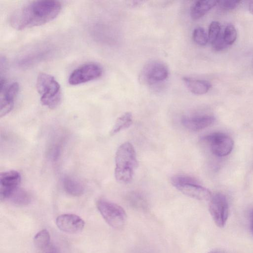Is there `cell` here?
I'll return each instance as SVG.
<instances>
[{"label":"cell","instance_id":"277c9868","mask_svg":"<svg viewBox=\"0 0 253 253\" xmlns=\"http://www.w3.org/2000/svg\"><path fill=\"white\" fill-rule=\"evenodd\" d=\"M172 185L183 194L201 201L210 200L212 196L210 191L201 186L197 180L188 175H176L171 178Z\"/></svg>","mask_w":253,"mask_h":253},{"label":"cell","instance_id":"7a4b0ae2","mask_svg":"<svg viewBox=\"0 0 253 253\" xmlns=\"http://www.w3.org/2000/svg\"><path fill=\"white\" fill-rule=\"evenodd\" d=\"M138 164L133 145L128 142L121 144L115 155L116 179L121 183H129L132 179Z\"/></svg>","mask_w":253,"mask_h":253},{"label":"cell","instance_id":"7c38bea8","mask_svg":"<svg viewBox=\"0 0 253 253\" xmlns=\"http://www.w3.org/2000/svg\"><path fill=\"white\" fill-rule=\"evenodd\" d=\"M58 228L64 232L76 234L84 229V221L80 216L74 214H63L58 216L56 219Z\"/></svg>","mask_w":253,"mask_h":253},{"label":"cell","instance_id":"f1b7e54d","mask_svg":"<svg viewBox=\"0 0 253 253\" xmlns=\"http://www.w3.org/2000/svg\"><path fill=\"white\" fill-rule=\"evenodd\" d=\"M55 253L54 252H49V253Z\"/></svg>","mask_w":253,"mask_h":253},{"label":"cell","instance_id":"484cf974","mask_svg":"<svg viewBox=\"0 0 253 253\" xmlns=\"http://www.w3.org/2000/svg\"><path fill=\"white\" fill-rule=\"evenodd\" d=\"M250 228L253 235V210L251 211L250 214Z\"/></svg>","mask_w":253,"mask_h":253},{"label":"cell","instance_id":"5b68a950","mask_svg":"<svg viewBox=\"0 0 253 253\" xmlns=\"http://www.w3.org/2000/svg\"><path fill=\"white\" fill-rule=\"evenodd\" d=\"M96 206L104 220L110 226L116 229H121L125 225L127 216L122 207L104 199L98 200Z\"/></svg>","mask_w":253,"mask_h":253},{"label":"cell","instance_id":"9a60e30c","mask_svg":"<svg viewBox=\"0 0 253 253\" xmlns=\"http://www.w3.org/2000/svg\"><path fill=\"white\" fill-rule=\"evenodd\" d=\"M217 0H198L191 6L190 15L193 19H198L217 5Z\"/></svg>","mask_w":253,"mask_h":253},{"label":"cell","instance_id":"4316f807","mask_svg":"<svg viewBox=\"0 0 253 253\" xmlns=\"http://www.w3.org/2000/svg\"><path fill=\"white\" fill-rule=\"evenodd\" d=\"M249 10L250 12L253 14V0L249 1Z\"/></svg>","mask_w":253,"mask_h":253},{"label":"cell","instance_id":"ac0fdd59","mask_svg":"<svg viewBox=\"0 0 253 253\" xmlns=\"http://www.w3.org/2000/svg\"><path fill=\"white\" fill-rule=\"evenodd\" d=\"M128 204L137 210L145 211L148 209V203L145 198L138 192L129 193L126 196Z\"/></svg>","mask_w":253,"mask_h":253},{"label":"cell","instance_id":"d6986e66","mask_svg":"<svg viewBox=\"0 0 253 253\" xmlns=\"http://www.w3.org/2000/svg\"><path fill=\"white\" fill-rule=\"evenodd\" d=\"M132 123V114L130 112L124 113L117 119L110 131V135H114L122 130L129 127Z\"/></svg>","mask_w":253,"mask_h":253},{"label":"cell","instance_id":"52a82bcc","mask_svg":"<svg viewBox=\"0 0 253 253\" xmlns=\"http://www.w3.org/2000/svg\"><path fill=\"white\" fill-rule=\"evenodd\" d=\"M0 117L1 118L12 110L19 86L17 82L8 83L6 79L0 78Z\"/></svg>","mask_w":253,"mask_h":253},{"label":"cell","instance_id":"4fadbf2b","mask_svg":"<svg viewBox=\"0 0 253 253\" xmlns=\"http://www.w3.org/2000/svg\"><path fill=\"white\" fill-rule=\"evenodd\" d=\"M214 121V117L210 115H194L183 117L181 123L186 128L197 131L209 126Z\"/></svg>","mask_w":253,"mask_h":253},{"label":"cell","instance_id":"83f0119b","mask_svg":"<svg viewBox=\"0 0 253 253\" xmlns=\"http://www.w3.org/2000/svg\"><path fill=\"white\" fill-rule=\"evenodd\" d=\"M208 253H225L224 252L219 251V250H214L211 251L210 252Z\"/></svg>","mask_w":253,"mask_h":253},{"label":"cell","instance_id":"9c48e42d","mask_svg":"<svg viewBox=\"0 0 253 253\" xmlns=\"http://www.w3.org/2000/svg\"><path fill=\"white\" fill-rule=\"evenodd\" d=\"M169 76L167 66L159 60L148 62L143 67L140 74L142 82L153 84L165 81Z\"/></svg>","mask_w":253,"mask_h":253},{"label":"cell","instance_id":"8992f818","mask_svg":"<svg viewBox=\"0 0 253 253\" xmlns=\"http://www.w3.org/2000/svg\"><path fill=\"white\" fill-rule=\"evenodd\" d=\"M102 67L95 63L84 64L74 69L68 78L72 85H77L99 78L102 75Z\"/></svg>","mask_w":253,"mask_h":253},{"label":"cell","instance_id":"ba28073f","mask_svg":"<svg viewBox=\"0 0 253 253\" xmlns=\"http://www.w3.org/2000/svg\"><path fill=\"white\" fill-rule=\"evenodd\" d=\"M203 140L208 144L213 154L217 157L226 156L233 150V140L230 136L224 133H211L205 136Z\"/></svg>","mask_w":253,"mask_h":253},{"label":"cell","instance_id":"cb8c5ba5","mask_svg":"<svg viewBox=\"0 0 253 253\" xmlns=\"http://www.w3.org/2000/svg\"><path fill=\"white\" fill-rule=\"evenodd\" d=\"M240 2L238 0H220L217 1V5L224 10H230L236 7Z\"/></svg>","mask_w":253,"mask_h":253},{"label":"cell","instance_id":"7402d4cb","mask_svg":"<svg viewBox=\"0 0 253 253\" xmlns=\"http://www.w3.org/2000/svg\"><path fill=\"white\" fill-rule=\"evenodd\" d=\"M193 39L194 42L201 46H204L208 42V36L202 27H197L193 31Z\"/></svg>","mask_w":253,"mask_h":253},{"label":"cell","instance_id":"d4e9b609","mask_svg":"<svg viewBox=\"0 0 253 253\" xmlns=\"http://www.w3.org/2000/svg\"><path fill=\"white\" fill-rule=\"evenodd\" d=\"M211 44L213 48L216 51L222 50L227 47L228 45L224 40L223 33H221Z\"/></svg>","mask_w":253,"mask_h":253},{"label":"cell","instance_id":"ffe728a7","mask_svg":"<svg viewBox=\"0 0 253 253\" xmlns=\"http://www.w3.org/2000/svg\"><path fill=\"white\" fill-rule=\"evenodd\" d=\"M50 235L48 231L43 229L38 232L34 238V243L35 246L40 249L46 248L50 242Z\"/></svg>","mask_w":253,"mask_h":253},{"label":"cell","instance_id":"e0dca14e","mask_svg":"<svg viewBox=\"0 0 253 253\" xmlns=\"http://www.w3.org/2000/svg\"><path fill=\"white\" fill-rule=\"evenodd\" d=\"M7 200L15 205L25 206L31 202V197L27 191L18 188L12 193Z\"/></svg>","mask_w":253,"mask_h":253},{"label":"cell","instance_id":"3957f363","mask_svg":"<svg viewBox=\"0 0 253 253\" xmlns=\"http://www.w3.org/2000/svg\"><path fill=\"white\" fill-rule=\"evenodd\" d=\"M36 86L43 105L51 109L59 106L62 100V91L60 84L53 76L40 73L37 79Z\"/></svg>","mask_w":253,"mask_h":253},{"label":"cell","instance_id":"603a6c76","mask_svg":"<svg viewBox=\"0 0 253 253\" xmlns=\"http://www.w3.org/2000/svg\"><path fill=\"white\" fill-rule=\"evenodd\" d=\"M221 26L217 21H212L211 23L208 30L209 41L212 43L221 34Z\"/></svg>","mask_w":253,"mask_h":253},{"label":"cell","instance_id":"30bf717a","mask_svg":"<svg viewBox=\"0 0 253 253\" xmlns=\"http://www.w3.org/2000/svg\"><path fill=\"white\" fill-rule=\"evenodd\" d=\"M209 211L215 224L224 226L229 215V206L226 196L222 193L212 195L210 200Z\"/></svg>","mask_w":253,"mask_h":253},{"label":"cell","instance_id":"6da1fadb","mask_svg":"<svg viewBox=\"0 0 253 253\" xmlns=\"http://www.w3.org/2000/svg\"><path fill=\"white\" fill-rule=\"evenodd\" d=\"M61 9L59 1H34L14 11L10 16L9 23L17 30L41 26L55 19Z\"/></svg>","mask_w":253,"mask_h":253},{"label":"cell","instance_id":"5bb4252c","mask_svg":"<svg viewBox=\"0 0 253 253\" xmlns=\"http://www.w3.org/2000/svg\"><path fill=\"white\" fill-rule=\"evenodd\" d=\"M185 85L193 93L201 95L206 93L211 88V84L203 80L194 79L189 77L182 79Z\"/></svg>","mask_w":253,"mask_h":253},{"label":"cell","instance_id":"2e32d148","mask_svg":"<svg viewBox=\"0 0 253 253\" xmlns=\"http://www.w3.org/2000/svg\"><path fill=\"white\" fill-rule=\"evenodd\" d=\"M63 185L65 191L74 196H81L84 192L82 183L73 176H65L63 180Z\"/></svg>","mask_w":253,"mask_h":253},{"label":"cell","instance_id":"44dd1931","mask_svg":"<svg viewBox=\"0 0 253 253\" xmlns=\"http://www.w3.org/2000/svg\"><path fill=\"white\" fill-rule=\"evenodd\" d=\"M223 36L227 45L233 44L237 36V31L235 26L232 24H228L225 28Z\"/></svg>","mask_w":253,"mask_h":253},{"label":"cell","instance_id":"8fae6325","mask_svg":"<svg viewBox=\"0 0 253 253\" xmlns=\"http://www.w3.org/2000/svg\"><path fill=\"white\" fill-rule=\"evenodd\" d=\"M21 175L15 170H10L0 173V199L7 200L12 193L19 187L21 182Z\"/></svg>","mask_w":253,"mask_h":253}]
</instances>
